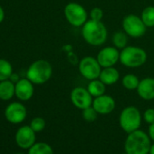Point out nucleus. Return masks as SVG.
<instances>
[{
	"instance_id": "obj_18",
	"label": "nucleus",
	"mask_w": 154,
	"mask_h": 154,
	"mask_svg": "<svg viewBox=\"0 0 154 154\" xmlns=\"http://www.w3.org/2000/svg\"><path fill=\"white\" fill-rule=\"evenodd\" d=\"M87 90L89 91L91 95L94 98H95V97L101 96L105 94L106 85L98 78V79L90 81V83L88 84V86H87Z\"/></svg>"
},
{
	"instance_id": "obj_33",
	"label": "nucleus",
	"mask_w": 154,
	"mask_h": 154,
	"mask_svg": "<svg viewBox=\"0 0 154 154\" xmlns=\"http://www.w3.org/2000/svg\"><path fill=\"white\" fill-rule=\"evenodd\" d=\"M17 154H24V153H17Z\"/></svg>"
},
{
	"instance_id": "obj_9",
	"label": "nucleus",
	"mask_w": 154,
	"mask_h": 154,
	"mask_svg": "<svg viewBox=\"0 0 154 154\" xmlns=\"http://www.w3.org/2000/svg\"><path fill=\"white\" fill-rule=\"evenodd\" d=\"M70 99L72 103L80 110H85L93 104V96L84 87H75L72 90L70 94Z\"/></svg>"
},
{
	"instance_id": "obj_12",
	"label": "nucleus",
	"mask_w": 154,
	"mask_h": 154,
	"mask_svg": "<svg viewBox=\"0 0 154 154\" xmlns=\"http://www.w3.org/2000/svg\"><path fill=\"white\" fill-rule=\"evenodd\" d=\"M16 142L22 149H29L35 143V131L29 126L20 127L16 133Z\"/></svg>"
},
{
	"instance_id": "obj_27",
	"label": "nucleus",
	"mask_w": 154,
	"mask_h": 154,
	"mask_svg": "<svg viewBox=\"0 0 154 154\" xmlns=\"http://www.w3.org/2000/svg\"><path fill=\"white\" fill-rule=\"evenodd\" d=\"M143 119L149 124L154 123V109L153 108L147 109L143 113Z\"/></svg>"
},
{
	"instance_id": "obj_11",
	"label": "nucleus",
	"mask_w": 154,
	"mask_h": 154,
	"mask_svg": "<svg viewBox=\"0 0 154 154\" xmlns=\"http://www.w3.org/2000/svg\"><path fill=\"white\" fill-rule=\"evenodd\" d=\"M27 111L24 104L20 103H12L5 110V117L6 119L13 123V124H18L25 121L26 118Z\"/></svg>"
},
{
	"instance_id": "obj_29",
	"label": "nucleus",
	"mask_w": 154,
	"mask_h": 154,
	"mask_svg": "<svg viewBox=\"0 0 154 154\" xmlns=\"http://www.w3.org/2000/svg\"><path fill=\"white\" fill-rule=\"evenodd\" d=\"M9 80H11L13 83L17 84V83L20 80V78H19V76H18V74H17V73H14V72H13V73L11 74V76H10Z\"/></svg>"
},
{
	"instance_id": "obj_19",
	"label": "nucleus",
	"mask_w": 154,
	"mask_h": 154,
	"mask_svg": "<svg viewBox=\"0 0 154 154\" xmlns=\"http://www.w3.org/2000/svg\"><path fill=\"white\" fill-rule=\"evenodd\" d=\"M140 79L138 77L132 73H128L124 75L122 79V86L129 91H134L137 90L139 84H140Z\"/></svg>"
},
{
	"instance_id": "obj_31",
	"label": "nucleus",
	"mask_w": 154,
	"mask_h": 154,
	"mask_svg": "<svg viewBox=\"0 0 154 154\" xmlns=\"http://www.w3.org/2000/svg\"><path fill=\"white\" fill-rule=\"evenodd\" d=\"M149 154H154V143L150 146V149H149Z\"/></svg>"
},
{
	"instance_id": "obj_10",
	"label": "nucleus",
	"mask_w": 154,
	"mask_h": 154,
	"mask_svg": "<svg viewBox=\"0 0 154 154\" xmlns=\"http://www.w3.org/2000/svg\"><path fill=\"white\" fill-rule=\"evenodd\" d=\"M96 59L102 68L112 67L120 61V52L115 46H106L100 50Z\"/></svg>"
},
{
	"instance_id": "obj_24",
	"label": "nucleus",
	"mask_w": 154,
	"mask_h": 154,
	"mask_svg": "<svg viewBox=\"0 0 154 154\" xmlns=\"http://www.w3.org/2000/svg\"><path fill=\"white\" fill-rule=\"evenodd\" d=\"M97 116H98V112L94 110L93 106H90L83 110V117L86 122H93L97 119Z\"/></svg>"
},
{
	"instance_id": "obj_8",
	"label": "nucleus",
	"mask_w": 154,
	"mask_h": 154,
	"mask_svg": "<svg viewBox=\"0 0 154 154\" xmlns=\"http://www.w3.org/2000/svg\"><path fill=\"white\" fill-rule=\"evenodd\" d=\"M102 69L103 68L97 59L93 56L84 57L83 59H81L78 65V70L81 75L89 81L98 79Z\"/></svg>"
},
{
	"instance_id": "obj_28",
	"label": "nucleus",
	"mask_w": 154,
	"mask_h": 154,
	"mask_svg": "<svg viewBox=\"0 0 154 154\" xmlns=\"http://www.w3.org/2000/svg\"><path fill=\"white\" fill-rule=\"evenodd\" d=\"M149 136L150 140L154 141V123L149 124Z\"/></svg>"
},
{
	"instance_id": "obj_16",
	"label": "nucleus",
	"mask_w": 154,
	"mask_h": 154,
	"mask_svg": "<svg viewBox=\"0 0 154 154\" xmlns=\"http://www.w3.org/2000/svg\"><path fill=\"white\" fill-rule=\"evenodd\" d=\"M120 73L119 71L114 67H105L103 68L99 76V79L105 85H112L119 81Z\"/></svg>"
},
{
	"instance_id": "obj_5",
	"label": "nucleus",
	"mask_w": 154,
	"mask_h": 154,
	"mask_svg": "<svg viewBox=\"0 0 154 154\" xmlns=\"http://www.w3.org/2000/svg\"><path fill=\"white\" fill-rule=\"evenodd\" d=\"M121 128L127 133H131L139 130L141 124V114L135 106H128L124 108L119 117Z\"/></svg>"
},
{
	"instance_id": "obj_4",
	"label": "nucleus",
	"mask_w": 154,
	"mask_h": 154,
	"mask_svg": "<svg viewBox=\"0 0 154 154\" xmlns=\"http://www.w3.org/2000/svg\"><path fill=\"white\" fill-rule=\"evenodd\" d=\"M147 53L138 46H126L120 52V62L128 68H138L147 61Z\"/></svg>"
},
{
	"instance_id": "obj_6",
	"label": "nucleus",
	"mask_w": 154,
	"mask_h": 154,
	"mask_svg": "<svg viewBox=\"0 0 154 154\" xmlns=\"http://www.w3.org/2000/svg\"><path fill=\"white\" fill-rule=\"evenodd\" d=\"M63 14L67 22L74 27H82L88 20L86 9L75 2L68 3L63 9Z\"/></svg>"
},
{
	"instance_id": "obj_3",
	"label": "nucleus",
	"mask_w": 154,
	"mask_h": 154,
	"mask_svg": "<svg viewBox=\"0 0 154 154\" xmlns=\"http://www.w3.org/2000/svg\"><path fill=\"white\" fill-rule=\"evenodd\" d=\"M53 74L51 63L44 59L35 61L26 71V78L34 85H43L50 80Z\"/></svg>"
},
{
	"instance_id": "obj_26",
	"label": "nucleus",
	"mask_w": 154,
	"mask_h": 154,
	"mask_svg": "<svg viewBox=\"0 0 154 154\" xmlns=\"http://www.w3.org/2000/svg\"><path fill=\"white\" fill-rule=\"evenodd\" d=\"M90 19L95 21H102L103 17V11L100 8H94L89 13Z\"/></svg>"
},
{
	"instance_id": "obj_13",
	"label": "nucleus",
	"mask_w": 154,
	"mask_h": 154,
	"mask_svg": "<svg viewBox=\"0 0 154 154\" xmlns=\"http://www.w3.org/2000/svg\"><path fill=\"white\" fill-rule=\"evenodd\" d=\"M92 106L98 112V114L106 115L113 112L116 106V103L111 95L104 94L101 96L95 97L93 101Z\"/></svg>"
},
{
	"instance_id": "obj_20",
	"label": "nucleus",
	"mask_w": 154,
	"mask_h": 154,
	"mask_svg": "<svg viewBox=\"0 0 154 154\" xmlns=\"http://www.w3.org/2000/svg\"><path fill=\"white\" fill-rule=\"evenodd\" d=\"M28 154H54V150L49 144L45 142H37L29 148Z\"/></svg>"
},
{
	"instance_id": "obj_21",
	"label": "nucleus",
	"mask_w": 154,
	"mask_h": 154,
	"mask_svg": "<svg viewBox=\"0 0 154 154\" xmlns=\"http://www.w3.org/2000/svg\"><path fill=\"white\" fill-rule=\"evenodd\" d=\"M13 73L12 64L6 59L0 58V82L10 78Z\"/></svg>"
},
{
	"instance_id": "obj_15",
	"label": "nucleus",
	"mask_w": 154,
	"mask_h": 154,
	"mask_svg": "<svg viewBox=\"0 0 154 154\" xmlns=\"http://www.w3.org/2000/svg\"><path fill=\"white\" fill-rule=\"evenodd\" d=\"M138 95L146 101H150L154 99V78L146 77L140 81L139 86L137 88Z\"/></svg>"
},
{
	"instance_id": "obj_30",
	"label": "nucleus",
	"mask_w": 154,
	"mask_h": 154,
	"mask_svg": "<svg viewBox=\"0 0 154 154\" xmlns=\"http://www.w3.org/2000/svg\"><path fill=\"white\" fill-rule=\"evenodd\" d=\"M4 19H5V12H4V9L2 8V7L0 6V24L3 22Z\"/></svg>"
},
{
	"instance_id": "obj_14",
	"label": "nucleus",
	"mask_w": 154,
	"mask_h": 154,
	"mask_svg": "<svg viewBox=\"0 0 154 154\" xmlns=\"http://www.w3.org/2000/svg\"><path fill=\"white\" fill-rule=\"evenodd\" d=\"M34 84L27 78L20 79L16 84V96L20 101H28L34 95Z\"/></svg>"
},
{
	"instance_id": "obj_23",
	"label": "nucleus",
	"mask_w": 154,
	"mask_h": 154,
	"mask_svg": "<svg viewBox=\"0 0 154 154\" xmlns=\"http://www.w3.org/2000/svg\"><path fill=\"white\" fill-rule=\"evenodd\" d=\"M112 44L118 49H123L128 44V35L124 32H116L112 35Z\"/></svg>"
},
{
	"instance_id": "obj_22",
	"label": "nucleus",
	"mask_w": 154,
	"mask_h": 154,
	"mask_svg": "<svg viewBox=\"0 0 154 154\" xmlns=\"http://www.w3.org/2000/svg\"><path fill=\"white\" fill-rule=\"evenodd\" d=\"M140 18L146 27H154V7L145 8L141 12Z\"/></svg>"
},
{
	"instance_id": "obj_25",
	"label": "nucleus",
	"mask_w": 154,
	"mask_h": 154,
	"mask_svg": "<svg viewBox=\"0 0 154 154\" xmlns=\"http://www.w3.org/2000/svg\"><path fill=\"white\" fill-rule=\"evenodd\" d=\"M30 127L35 131V132H39L42 131L45 127V119H43L42 117H35L31 121L30 123Z\"/></svg>"
},
{
	"instance_id": "obj_2",
	"label": "nucleus",
	"mask_w": 154,
	"mask_h": 154,
	"mask_svg": "<svg viewBox=\"0 0 154 154\" xmlns=\"http://www.w3.org/2000/svg\"><path fill=\"white\" fill-rule=\"evenodd\" d=\"M150 146L149 134L140 130L128 133L124 142V149L128 154H149Z\"/></svg>"
},
{
	"instance_id": "obj_17",
	"label": "nucleus",
	"mask_w": 154,
	"mask_h": 154,
	"mask_svg": "<svg viewBox=\"0 0 154 154\" xmlns=\"http://www.w3.org/2000/svg\"><path fill=\"white\" fill-rule=\"evenodd\" d=\"M16 95V84L8 79L0 82V99L8 101Z\"/></svg>"
},
{
	"instance_id": "obj_1",
	"label": "nucleus",
	"mask_w": 154,
	"mask_h": 154,
	"mask_svg": "<svg viewBox=\"0 0 154 154\" xmlns=\"http://www.w3.org/2000/svg\"><path fill=\"white\" fill-rule=\"evenodd\" d=\"M82 35L88 45L100 46L106 42L108 31L102 21L88 19L82 26Z\"/></svg>"
},
{
	"instance_id": "obj_7",
	"label": "nucleus",
	"mask_w": 154,
	"mask_h": 154,
	"mask_svg": "<svg viewBox=\"0 0 154 154\" xmlns=\"http://www.w3.org/2000/svg\"><path fill=\"white\" fill-rule=\"evenodd\" d=\"M123 32L130 37L140 38L146 33V26L142 22L141 18L134 14L127 15L122 23Z\"/></svg>"
},
{
	"instance_id": "obj_32",
	"label": "nucleus",
	"mask_w": 154,
	"mask_h": 154,
	"mask_svg": "<svg viewBox=\"0 0 154 154\" xmlns=\"http://www.w3.org/2000/svg\"><path fill=\"white\" fill-rule=\"evenodd\" d=\"M122 154H128L127 152H124V153H122Z\"/></svg>"
}]
</instances>
